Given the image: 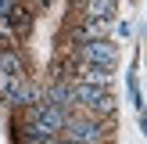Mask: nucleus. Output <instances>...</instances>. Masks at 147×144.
Segmentation results:
<instances>
[{"label":"nucleus","instance_id":"nucleus-1","mask_svg":"<svg viewBox=\"0 0 147 144\" xmlns=\"http://www.w3.org/2000/svg\"><path fill=\"white\" fill-rule=\"evenodd\" d=\"M65 133H68V141H76V144H100L108 137V130L100 126L93 115H86V119H68L65 122Z\"/></svg>","mask_w":147,"mask_h":144},{"label":"nucleus","instance_id":"nucleus-2","mask_svg":"<svg viewBox=\"0 0 147 144\" xmlns=\"http://www.w3.org/2000/svg\"><path fill=\"white\" fill-rule=\"evenodd\" d=\"M79 61H86V65H104V69H111V65L119 61V50H115L108 40H86V43H79Z\"/></svg>","mask_w":147,"mask_h":144},{"label":"nucleus","instance_id":"nucleus-3","mask_svg":"<svg viewBox=\"0 0 147 144\" xmlns=\"http://www.w3.org/2000/svg\"><path fill=\"white\" fill-rule=\"evenodd\" d=\"M115 11V0H86V18H97V22H108Z\"/></svg>","mask_w":147,"mask_h":144},{"label":"nucleus","instance_id":"nucleus-4","mask_svg":"<svg viewBox=\"0 0 147 144\" xmlns=\"http://www.w3.org/2000/svg\"><path fill=\"white\" fill-rule=\"evenodd\" d=\"M25 144H57V137H29Z\"/></svg>","mask_w":147,"mask_h":144},{"label":"nucleus","instance_id":"nucleus-5","mask_svg":"<svg viewBox=\"0 0 147 144\" xmlns=\"http://www.w3.org/2000/svg\"><path fill=\"white\" fill-rule=\"evenodd\" d=\"M140 126H144V133H147V112H140Z\"/></svg>","mask_w":147,"mask_h":144},{"label":"nucleus","instance_id":"nucleus-6","mask_svg":"<svg viewBox=\"0 0 147 144\" xmlns=\"http://www.w3.org/2000/svg\"><path fill=\"white\" fill-rule=\"evenodd\" d=\"M57 144H61V141H57ZM65 144H76V141H65Z\"/></svg>","mask_w":147,"mask_h":144}]
</instances>
